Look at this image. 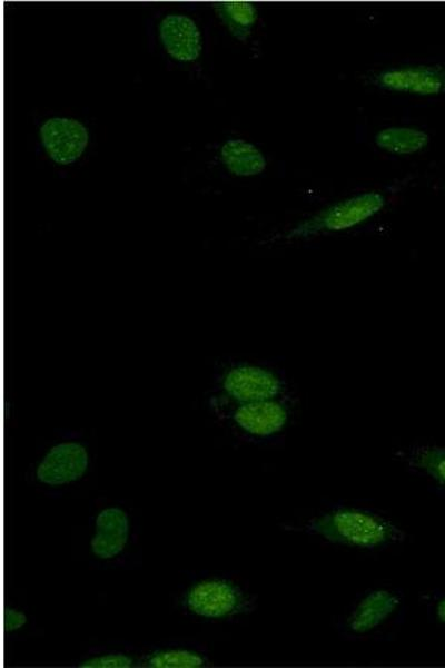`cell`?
<instances>
[{"label":"cell","instance_id":"obj_6","mask_svg":"<svg viewBox=\"0 0 445 668\" xmlns=\"http://www.w3.org/2000/svg\"><path fill=\"white\" fill-rule=\"evenodd\" d=\"M377 86L398 92L421 96L438 95L445 91V66H408L379 72Z\"/></svg>","mask_w":445,"mask_h":668},{"label":"cell","instance_id":"obj_18","mask_svg":"<svg viewBox=\"0 0 445 668\" xmlns=\"http://www.w3.org/2000/svg\"><path fill=\"white\" fill-rule=\"evenodd\" d=\"M26 622L27 617L23 612L11 608L4 611L3 623L7 631H16Z\"/></svg>","mask_w":445,"mask_h":668},{"label":"cell","instance_id":"obj_11","mask_svg":"<svg viewBox=\"0 0 445 668\" xmlns=\"http://www.w3.org/2000/svg\"><path fill=\"white\" fill-rule=\"evenodd\" d=\"M399 598L384 589L367 593L354 609L348 626L356 633H365L382 625L399 606Z\"/></svg>","mask_w":445,"mask_h":668},{"label":"cell","instance_id":"obj_3","mask_svg":"<svg viewBox=\"0 0 445 668\" xmlns=\"http://www.w3.org/2000/svg\"><path fill=\"white\" fill-rule=\"evenodd\" d=\"M41 144L58 165L75 163L88 146L87 128L71 118H50L40 127Z\"/></svg>","mask_w":445,"mask_h":668},{"label":"cell","instance_id":"obj_7","mask_svg":"<svg viewBox=\"0 0 445 668\" xmlns=\"http://www.w3.org/2000/svg\"><path fill=\"white\" fill-rule=\"evenodd\" d=\"M225 391L241 403L276 399L283 384L271 371L253 365L230 370L224 380Z\"/></svg>","mask_w":445,"mask_h":668},{"label":"cell","instance_id":"obj_8","mask_svg":"<svg viewBox=\"0 0 445 668\" xmlns=\"http://www.w3.org/2000/svg\"><path fill=\"white\" fill-rule=\"evenodd\" d=\"M159 37L167 53L182 62L195 61L201 52L202 39L196 22L185 14L171 13L159 24Z\"/></svg>","mask_w":445,"mask_h":668},{"label":"cell","instance_id":"obj_14","mask_svg":"<svg viewBox=\"0 0 445 668\" xmlns=\"http://www.w3.org/2000/svg\"><path fill=\"white\" fill-rule=\"evenodd\" d=\"M215 9L230 33L240 41L249 37L258 19V11L251 2H217L215 3Z\"/></svg>","mask_w":445,"mask_h":668},{"label":"cell","instance_id":"obj_19","mask_svg":"<svg viewBox=\"0 0 445 668\" xmlns=\"http://www.w3.org/2000/svg\"><path fill=\"white\" fill-rule=\"evenodd\" d=\"M436 617L441 622L445 623V597L437 603Z\"/></svg>","mask_w":445,"mask_h":668},{"label":"cell","instance_id":"obj_15","mask_svg":"<svg viewBox=\"0 0 445 668\" xmlns=\"http://www.w3.org/2000/svg\"><path fill=\"white\" fill-rule=\"evenodd\" d=\"M412 464L445 485V448L427 446L414 452Z\"/></svg>","mask_w":445,"mask_h":668},{"label":"cell","instance_id":"obj_13","mask_svg":"<svg viewBox=\"0 0 445 668\" xmlns=\"http://www.w3.org/2000/svg\"><path fill=\"white\" fill-rule=\"evenodd\" d=\"M429 141V136L412 127H388L375 136L376 145L390 154L411 155L424 149Z\"/></svg>","mask_w":445,"mask_h":668},{"label":"cell","instance_id":"obj_9","mask_svg":"<svg viewBox=\"0 0 445 668\" xmlns=\"http://www.w3.org/2000/svg\"><path fill=\"white\" fill-rule=\"evenodd\" d=\"M235 422L246 432L269 436L280 432L287 421L286 406L276 399L243 403L234 414Z\"/></svg>","mask_w":445,"mask_h":668},{"label":"cell","instance_id":"obj_5","mask_svg":"<svg viewBox=\"0 0 445 668\" xmlns=\"http://www.w3.org/2000/svg\"><path fill=\"white\" fill-rule=\"evenodd\" d=\"M87 450L77 442L55 445L37 468V479L44 484L59 487L79 480L88 468Z\"/></svg>","mask_w":445,"mask_h":668},{"label":"cell","instance_id":"obj_10","mask_svg":"<svg viewBox=\"0 0 445 668\" xmlns=\"http://www.w3.org/2000/svg\"><path fill=\"white\" fill-rule=\"evenodd\" d=\"M96 532L90 547L100 559L117 557L125 548L129 536V519L119 508H107L96 519Z\"/></svg>","mask_w":445,"mask_h":668},{"label":"cell","instance_id":"obj_2","mask_svg":"<svg viewBox=\"0 0 445 668\" xmlns=\"http://www.w3.org/2000/svg\"><path fill=\"white\" fill-rule=\"evenodd\" d=\"M384 206L385 197L380 193H363L333 204L303 220L286 235V238L300 239L345 230L366 222Z\"/></svg>","mask_w":445,"mask_h":668},{"label":"cell","instance_id":"obj_1","mask_svg":"<svg viewBox=\"0 0 445 668\" xmlns=\"http://www.w3.org/2000/svg\"><path fill=\"white\" fill-rule=\"evenodd\" d=\"M308 529L329 542L356 548H375L402 538L389 521L354 508L328 511L310 520Z\"/></svg>","mask_w":445,"mask_h":668},{"label":"cell","instance_id":"obj_4","mask_svg":"<svg viewBox=\"0 0 445 668\" xmlns=\"http://www.w3.org/2000/svg\"><path fill=\"white\" fill-rule=\"evenodd\" d=\"M187 606L194 613L206 618H224L241 611L240 590L226 580H205L195 584L187 595Z\"/></svg>","mask_w":445,"mask_h":668},{"label":"cell","instance_id":"obj_17","mask_svg":"<svg viewBox=\"0 0 445 668\" xmlns=\"http://www.w3.org/2000/svg\"><path fill=\"white\" fill-rule=\"evenodd\" d=\"M134 660L122 654H109L93 657L79 665L81 668H130Z\"/></svg>","mask_w":445,"mask_h":668},{"label":"cell","instance_id":"obj_12","mask_svg":"<svg viewBox=\"0 0 445 668\" xmlns=\"http://www.w3.org/2000/svg\"><path fill=\"white\" fill-rule=\"evenodd\" d=\"M220 158L228 171L236 176H256L267 166L263 153L243 139L227 140L220 149Z\"/></svg>","mask_w":445,"mask_h":668},{"label":"cell","instance_id":"obj_16","mask_svg":"<svg viewBox=\"0 0 445 668\" xmlns=\"http://www.w3.org/2000/svg\"><path fill=\"white\" fill-rule=\"evenodd\" d=\"M204 664V658L197 652L176 649L156 652L147 660L151 668H198Z\"/></svg>","mask_w":445,"mask_h":668}]
</instances>
